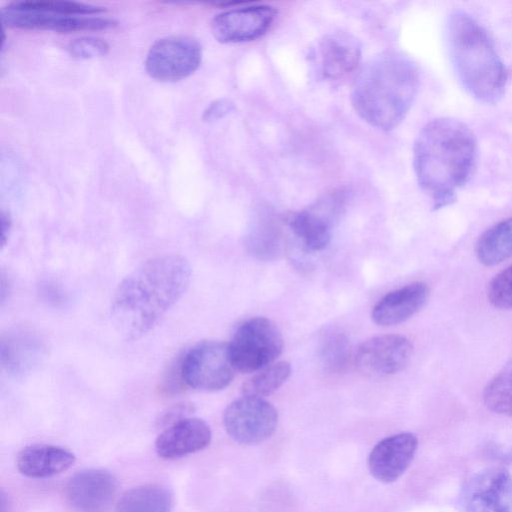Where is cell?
I'll use <instances>...</instances> for the list:
<instances>
[{"instance_id": "cell-32", "label": "cell", "mask_w": 512, "mask_h": 512, "mask_svg": "<svg viewBox=\"0 0 512 512\" xmlns=\"http://www.w3.org/2000/svg\"><path fill=\"white\" fill-rule=\"evenodd\" d=\"M8 499L6 498V495L3 491L0 493V512H7L8 508Z\"/></svg>"}, {"instance_id": "cell-8", "label": "cell", "mask_w": 512, "mask_h": 512, "mask_svg": "<svg viewBox=\"0 0 512 512\" xmlns=\"http://www.w3.org/2000/svg\"><path fill=\"white\" fill-rule=\"evenodd\" d=\"M225 429L236 442L258 444L276 430L278 412L264 398L243 395L231 402L223 415Z\"/></svg>"}, {"instance_id": "cell-16", "label": "cell", "mask_w": 512, "mask_h": 512, "mask_svg": "<svg viewBox=\"0 0 512 512\" xmlns=\"http://www.w3.org/2000/svg\"><path fill=\"white\" fill-rule=\"evenodd\" d=\"M211 438V429L204 420L181 418L159 434L155 448L160 457L176 459L205 449Z\"/></svg>"}, {"instance_id": "cell-1", "label": "cell", "mask_w": 512, "mask_h": 512, "mask_svg": "<svg viewBox=\"0 0 512 512\" xmlns=\"http://www.w3.org/2000/svg\"><path fill=\"white\" fill-rule=\"evenodd\" d=\"M191 267L180 255L150 259L118 285L111 302V318L127 341L152 330L187 290Z\"/></svg>"}, {"instance_id": "cell-21", "label": "cell", "mask_w": 512, "mask_h": 512, "mask_svg": "<svg viewBox=\"0 0 512 512\" xmlns=\"http://www.w3.org/2000/svg\"><path fill=\"white\" fill-rule=\"evenodd\" d=\"M475 253L484 266H495L512 258V218L487 229L479 237Z\"/></svg>"}, {"instance_id": "cell-12", "label": "cell", "mask_w": 512, "mask_h": 512, "mask_svg": "<svg viewBox=\"0 0 512 512\" xmlns=\"http://www.w3.org/2000/svg\"><path fill=\"white\" fill-rule=\"evenodd\" d=\"M412 350L411 342L402 335H379L359 345L354 361L365 375L388 376L405 368L411 358Z\"/></svg>"}, {"instance_id": "cell-7", "label": "cell", "mask_w": 512, "mask_h": 512, "mask_svg": "<svg viewBox=\"0 0 512 512\" xmlns=\"http://www.w3.org/2000/svg\"><path fill=\"white\" fill-rule=\"evenodd\" d=\"M202 61L200 43L186 35H173L153 43L145 58L147 74L161 82H175L193 74Z\"/></svg>"}, {"instance_id": "cell-9", "label": "cell", "mask_w": 512, "mask_h": 512, "mask_svg": "<svg viewBox=\"0 0 512 512\" xmlns=\"http://www.w3.org/2000/svg\"><path fill=\"white\" fill-rule=\"evenodd\" d=\"M1 22L11 28L60 33L105 30L117 24L113 19L94 15H68L32 9L20 1L2 9Z\"/></svg>"}, {"instance_id": "cell-10", "label": "cell", "mask_w": 512, "mask_h": 512, "mask_svg": "<svg viewBox=\"0 0 512 512\" xmlns=\"http://www.w3.org/2000/svg\"><path fill=\"white\" fill-rule=\"evenodd\" d=\"M463 512H512V475L503 467L478 471L464 484Z\"/></svg>"}, {"instance_id": "cell-13", "label": "cell", "mask_w": 512, "mask_h": 512, "mask_svg": "<svg viewBox=\"0 0 512 512\" xmlns=\"http://www.w3.org/2000/svg\"><path fill=\"white\" fill-rule=\"evenodd\" d=\"M277 11L266 5L233 8L217 14L211 22L214 37L222 43H240L266 34Z\"/></svg>"}, {"instance_id": "cell-25", "label": "cell", "mask_w": 512, "mask_h": 512, "mask_svg": "<svg viewBox=\"0 0 512 512\" xmlns=\"http://www.w3.org/2000/svg\"><path fill=\"white\" fill-rule=\"evenodd\" d=\"M290 373L291 366L287 361L273 363L243 384V395L264 398L278 390Z\"/></svg>"}, {"instance_id": "cell-28", "label": "cell", "mask_w": 512, "mask_h": 512, "mask_svg": "<svg viewBox=\"0 0 512 512\" xmlns=\"http://www.w3.org/2000/svg\"><path fill=\"white\" fill-rule=\"evenodd\" d=\"M109 44L99 37L84 36L71 41L67 47L70 55L78 59H92L104 56Z\"/></svg>"}, {"instance_id": "cell-17", "label": "cell", "mask_w": 512, "mask_h": 512, "mask_svg": "<svg viewBox=\"0 0 512 512\" xmlns=\"http://www.w3.org/2000/svg\"><path fill=\"white\" fill-rule=\"evenodd\" d=\"M313 56L319 74L324 79L337 80L357 67L361 49L355 38L336 33L323 37L317 44Z\"/></svg>"}, {"instance_id": "cell-3", "label": "cell", "mask_w": 512, "mask_h": 512, "mask_svg": "<svg viewBox=\"0 0 512 512\" xmlns=\"http://www.w3.org/2000/svg\"><path fill=\"white\" fill-rule=\"evenodd\" d=\"M419 74L406 56L387 52L360 70L351 89V104L365 122L381 130L397 127L417 94Z\"/></svg>"}, {"instance_id": "cell-30", "label": "cell", "mask_w": 512, "mask_h": 512, "mask_svg": "<svg viewBox=\"0 0 512 512\" xmlns=\"http://www.w3.org/2000/svg\"><path fill=\"white\" fill-rule=\"evenodd\" d=\"M233 108V105L228 100H216L212 102L207 109L204 111L203 119L205 121H212L222 118L229 113Z\"/></svg>"}, {"instance_id": "cell-11", "label": "cell", "mask_w": 512, "mask_h": 512, "mask_svg": "<svg viewBox=\"0 0 512 512\" xmlns=\"http://www.w3.org/2000/svg\"><path fill=\"white\" fill-rule=\"evenodd\" d=\"M344 202V192L333 191L313 207L289 214L285 223L307 250H323L331 240L332 223L341 213Z\"/></svg>"}, {"instance_id": "cell-5", "label": "cell", "mask_w": 512, "mask_h": 512, "mask_svg": "<svg viewBox=\"0 0 512 512\" xmlns=\"http://www.w3.org/2000/svg\"><path fill=\"white\" fill-rule=\"evenodd\" d=\"M228 346L236 371L252 373L275 363L283 350V337L270 319L254 317L237 328Z\"/></svg>"}, {"instance_id": "cell-20", "label": "cell", "mask_w": 512, "mask_h": 512, "mask_svg": "<svg viewBox=\"0 0 512 512\" xmlns=\"http://www.w3.org/2000/svg\"><path fill=\"white\" fill-rule=\"evenodd\" d=\"M43 344L30 331H15L1 341L2 366L12 374L30 371L42 358Z\"/></svg>"}, {"instance_id": "cell-2", "label": "cell", "mask_w": 512, "mask_h": 512, "mask_svg": "<svg viewBox=\"0 0 512 512\" xmlns=\"http://www.w3.org/2000/svg\"><path fill=\"white\" fill-rule=\"evenodd\" d=\"M476 157V138L465 123L441 117L421 129L414 143L413 166L433 209L454 202L457 191L472 175Z\"/></svg>"}, {"instance_id": "cell-27", "label": "cell", "mask_w": 512, "mask_h": 512, "mask_svg": "<svg viewBox=\"0 0 512 512\" xmlns=\"http://www.w3.org/2000/svg\"><path fill=\"white\" fill-rule=\"evenodd\" d=\"M489 302L499 309H512V265L498 273L489 283Z\"/></svg>"}, {"instance_id": "cell-14", "label": "cell", "mask_w": 512, "mask_h": 512, "mask_svg": "<svg viewBox=\"0 0 512 512\" xmlns=\"http://www.w3.org/2000/svg\"><path fill=\"white\" fill-rule=\"evenodd\" d=\"M117 482L108 471L87 469L75 473L65 486V495L78 512H107L115 498Z\"/></svg>"}, {"instance_id": "cell-19", "label": "cell", "mask_w": 512, "mask_h": 512, "mask_svg": "<svg viewBox=\"0 0 512 512\" xmlns=\"http://www.w3.org/2000/svg\"><path fill=\"white\" fill-rule=\"evenodd\" d=\"M75 460V455L66 448L34 444L26 446L18 453L16 465L27 477L45 478L68 470Z\"/></svg>"}, {"instance_id": "cell-26", "label": "cell", "mask_w": 512, "mask_h": 512, "mask_svg": "<svg viewBox=\"0 0 512 512\" xmlns=\"http://www.w3.org/2000/svg\"><path fill=\"white\" fill-rule=\"evenodd\" d=\"M249 251L258 258L270 259L280 252L281 235L277 224L265 219L258 224L249 236Z\"/></svg>"}, {"instance_id": "cell-31", "label": "cell", "mask_w": 512, "mask_h": 512, "mask_svg": "<svg viewBox=\"0 0 512 512\" xmlns=\"http://www.w3.org/2000/svg\"><path fill=\"white\" fill-rule=\"evenodd\" d=\"M12 221L10 215L2 211L1 212V247H4L8 241L11 231Z\"/></svg>"}, {"instance_id": "cell-6", "label": "cell", "mask_w": 512, "mask_h": 512, "mask_svg": "<svg viewBox=\"0 0 512 512\" xmlns=\"http://www.w3.org/2000/svg\"><path fill=\"white\" fill-rule=\"evenodd\" d=\"M181 370L186 386L201 391H219L234 378L229 346L219 341H204L191 348L181 358Z\"/></svg>"}, {"instance_id": "cell-24", "label": "cell", "mask_w": 512, "mask_h": 512, "mask_svg": "<svg viewBox=\"0 0 512 512\" xmlns=\"http://www.w3.org/2000/svg\"><path fill=\"white\" fill-rule=\"evenodd\" d=\"M483 401L493 413L512 416V359L487 384Z\"/></svg>"}, {"instance_id": "cell-29", "label": "cell", "mask_w": 512, "mask_h": 512, "mask_svg": "<svg viewBox=\"0 0 512 512\" xmlns=\"http://www.w3.org/2000/svg\"><path fill=\"white\" fill-rule=\"evenodd\" d=\"M183 386H186L181 370V359L173 363L162 381V390L166 394L178 393Z\"/></svg>"}, {"instance_id": "cell-18", "label": "cell", "mask_w": 512, "mask_h": 512, "mask_svg": "<svg viewBox=\"0 0 512 512\" xmlns=\"http://www.w3.org/2000/svg\"><path fill=\"white\" fill-rule=\"evenodd\" d=\"M429 288L414 282L387 293L374 306L373 321L380 326H393L407 321L426 303Z\"/></svg>"}, {"instance_id": "cell-15", "label": "cell", "mask_w": 512, "mask_h": 512, "mask_svg": "<svg viewBox=\"0 0 512 512\" xmlns=\"http://www.w3.org/2000/svg\"><path fill=\"white\" fill-rule=\"evenodd\" d=\"M417 446V437L408 432L382 439L373 447L368 458L371 474L381 482L396 481L411 464Z\"/></svg>"}, {"instance_id": "cell-4", "label": "cell", "mask_w": 512, "mask_h": 512, "mask_svg": "<svg viewBox=\"0 0 512 512\" xmlns=\"http://www.w3.org/2000/svg\"><path fill=\"white\" fill-rule=\"evenodd\" d=\"M449 53L465 89L484 103L503 95L507 72L485 29L470 15L453 12L447 25Z\"/></svg>"}, {"instance_id": "cell-23", "label": "cell", "mask_w": 512, "mask_h": 512, "mask_svg": "<svg viewBox=\"0 0 512 512\" xmlns=\"http://www.w3.org/2000/svg\"><path fill=\"white\" fill-rule=\"evenodd\" d=\"M319 357L324 368L333 374L345 372L352 360L347 335L336 328L325 330L320 337Z\"/></svg>"}, {"instance_id": "cell-22", "label": "cell", "mask_w": 512, "mask_h": 512, "mask_svg": "<svg viewBox=\"0 0 512 512\" xmlns=\"http://www.w3.org/2000/svg\"><path fill=\"white\" fill-rule=\"evenodd\" d=\"M172 503L166 488L148 484L126 491L118 500L115 512H171Z\"/></svg>"}]
</instances>
